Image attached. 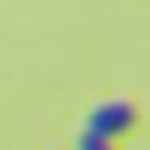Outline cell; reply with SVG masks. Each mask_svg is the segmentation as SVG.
Returning a JSON list of instances; mask_svg holds the SVG:
<instances>
[{"mask_svg":"<svg viewBox=\"0 0 150 150\" xmlns=\"http://www.w3.org/2000/svg\"><path fill=\"white\" fill-rule=\"evenodd\" d=\"M134 122H138V111H134L130 103H103V107L91 111V119H87L83 130L103 134V138H115V134H127Z\"/></svg>","mask_w":150,"mask_h":150,"instance_id":"obj_1","label":"cell"},{"mask_svg":"<svg viewBox=\"0 0 150 150\" xmlns=\"http://www.w3.org/2000/svg\"><path fill=\"white\" fill-rule=\"evenodd\" d=\"M75 150H115V146H111V138H103V134H91V130H83V134H79V142H75Z\"/></svg>","mask_w":150,"mask_h":150,"instance_id":"obj_2","label":"cell"}]
</instances>
